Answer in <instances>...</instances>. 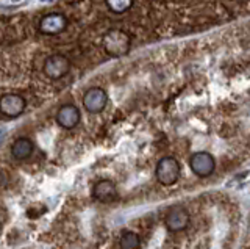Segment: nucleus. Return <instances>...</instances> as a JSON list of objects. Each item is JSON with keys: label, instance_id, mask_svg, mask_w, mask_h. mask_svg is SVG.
I'll return each instance as SVG.
<instances>
[{"label": "nucleus", "instance_id": "nucleus-3", "mask_svg": "<svg viewBox=\"0 0 250 249\" xmlns=\"http://www.w3.org/2000/svg\"><path fill=\"white\" fill-rule=\"evenodd\" d=\"M27 107L25 99H23L18 92H6V94L0 96V114L5 118H19Z\"/></svg>", "mask_w": 250, "mask_h": 249}, {"label": "nucleus", "instance_id": "nucleus-7", "mask_svg": "<svg viewBox=\"0 0 250 249\" xmlns=\"http://www.w3.org/2000/svg\"><path fill=\"white\" fill-rule=\"evenodd\" d=\"M108 104V94L102 88H89L83 94V107L88 113L97 114L102 113L106 108Z\"/></svg>", "mask_w": 250, "mask_h": 249}, {"label": "nucleus", "instance_id": "nucleus-10", "mask_svg": "<svg viewBox=\"0 0 250 249\" xmlns=\"http://www.w3.org/2000/svg\"><path fill=\"white\" fill-rule=\"evenodd\" d=\"M92 198L97 202L102 204H109V202H114L117 199V188L113 181H108V179H102L96 185H94L92 190Z\"/></svg>", "mask_w": 250, "mask_h": 249}, {"label": "nucleus", "instance_id": "nucleus-13", "mask_svg": "<svg viewBox=\"0 0 250 249\" xmlns=\"http://www.w3.org/2000/svg\"><path fill=\"white\" fill-rule=\"evenodd\" d=\"M105 2L109 11H113L114 14H122L133 6V0H105Z\"/></svg>", "mask_w": 250, "mask_h": 249}, {"label": "nucleus", "instance_id": "nucleus-16", "mask_svg": "<svg viewBox=\"0 0 250 249\" xmlns=\"http://www.w3.org/2000/svg\"><path fill=\"white\" fill-rule=\"evenodd\" d=\"M42 2H50V0H42Z\"/></svg>", "mask_w": 250, "mask_h": 249}, {"label": "nucleus", "instance_id": "nucleus-6", "mask_svg": "<svg viewBox=\"0 0 250 249\" xmlns=\"http://www.w3.org/2000/svg\"><path fill=\"white\" fill-rule=\"evenodd\" d=\"M191 216L189 212L183 205H174L167 210L166 216H164V226L170 232H182L189 226Z\"/></svg>", "mask_w": 250, "mask_h": 249}, {"label": "nucleus", "instance_id": "nucleus-14", "mask_svg": "<svg viewBox=\"0 0 250 249\" xmlns=\"http://www.w3.org/2000/svg\"><path fill=\"white\" fill-rule=\"evenodd\" d=\"M21 3H23V0H10V2H8L6 5H8V6H10V5L14 6V5H21Z\"/></svg>", "mask_w": 250, "mask_h": 249}, {"label": "nucleus", "instance_id": "nucleus-1", "mask_svg": "<svg viewBox=\"0 0 250 249\" xmlns=\"http://www.w3.org/2000/svg\"><path fill=\"white\" fill-rule=\"evenodd\" d=\"M102 45L104 50L108 53L109 57L119 58L127 55L131 49V38L127 32L119 28H111L104 35L102 38Z\"/></svg>", "mask_w": 250, "mask_h": 249}, {"label": "nucleus", "instance_id": "nucleus-12", "mask_svg": "<svg viewBox=\"0 0 250 249\" xmlns=\"http://www.w3.org/2000/svg\"><path fill=\"white\" fill-rule=\"evenodd\" d=\"M119 246L122 249H138V248H141V238L136 232L125 230L121 235Z\"/></svg>", "mask_w": 250, "mask_h": 249}, {"label": "nucleus", "instance_id": "nucleus-4", "mask_svg": "<svg viewBox=\"0 0 250 249\" xmlns=\"http://www.w3.org/2000/svg\"><path fill=\"white\" fill-rule=\"evenodd\" d=\"M70 71V60L61 53H55V55L47 57L44 61V74L49 77L50 80H60L64 75H67Z\"/></svg>", "mask_w": 250, "mask_h": 249}, {"label": "nucleus", "instance_id": "nucleus-11", "mask_svg": "<svg viewBox=\"0 0 250 249\" xmlns=\"http://www.w3.org/2000/svg\"><path fill=\"white\" fill-rule=\"evenodd\" d=\"M33 149H35V146H33V141L28 138H18L16 141L11 144V155H13V158L16 160H27L31 154H33Z\"/></svg>", "mask_w": 250, "mask_h": 249}, {"label": "nucleus", "instance_id": "nucleus-5", "mask_svg": "<svg viewBox=\"0 0 250 249\" xmlns=\"http://www.w3.org/2000/svg\"><path fill=\"white\" fill-rule=\"evenodd\" d=\"M189 168L197 177H209L216 169V160L209 152H195L189 157Z\"/></svg>", "mask_w": 250, "mask_h": 249}, {"label": "nucleus", "instance_id": "nucleus-9", "mask_svg": "<svg viewBox=\"0 0 250 249\" xmlns=\"http://www.w3.org/2000/svg\"><path fill=\"white\" fill-rule=\"evenodd\" d=\"M82 121V113L78 107L74 104H64L58 108L57 112V124L66 130L75 129Z\"/></svg>", "mask_w": 250, "mask_h": 249}, {"label": "nucleus", "instance_id": "nucleus-8", "mask_svg": "<svg viewBox=\"0 0 250 249\" xmlns=\"http://www.w3.org/2000/svg\"><path fill=\"white\" fill-rule=\"evenodd\" d=\"M67 27V18L61 13H49L41 18L38 24L39 32L42 35H58Z\"/></svg>", "mask_w": 250, "mask_h": 249}, {"label": "nucleus", "instance_id": "nucleus-15", "mask_svg": "<svg viewBox=\"0 0 250 249\" xmlns=\"http://www.w3.org/2000/svg\"><path fill=\"white\" fill-rule=\"evenodd\" d=\"M3 136V130H0V138H2Z\"/></svg>", "mask_w": 250, "mask_h": 249}, {"label": "nucleus", "instance_id": "nucleus-2", "mask_svg": "<svg viewBox=\"0 0 250 249\" xmlns=\"http://www.w3.org/2000/svg\"><path fill=\"white\" fill-rule=\"evenodd\" d=\"M180 173H182V168H180V163L175 157H163L155 169L156 181L163 186L175 185L180 179Z\"/></svg>", "mask_w": 250, "mask_h": 249}]
</instances>
